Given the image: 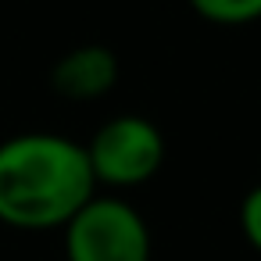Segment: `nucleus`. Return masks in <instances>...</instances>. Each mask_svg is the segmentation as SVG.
<instances>
[{
    "label": "nucleus",
    "mask_w": 261,
    "mask_h": 261,
    "mask_svg": "<svg viewBox=\"0 0 261 261\" xmlns=\"http://www.w3.org/2000/svg\"><path fill=\"white\" fill-rule=\"evenodd\" d=\"M97 197L86 147L61 133H18L0 143V222L22 232L65 229Z\"/></svg>",
    "instance_id": "obj_1"
},
{
    "label": "nucleus",
    "mask_w": 261,
    "mask_h": 261,
    "mask_svg": "<svg viewBox=\"0 0 261 261\" xmlns=\"http://www.w3.org/2000/svg\"><path fill=\"white\" fill-rule=\"evenodd\" d=\"M68 261H150V229L122 197H93L65 225Z\"/></svg>",
    "instance_id": "obj_2"
},
{
    "label": "nucleus",
    "mask_w": 261,
    "mask_h": 261,
    "mask_svg": "<svg viewBox=\"0 0 261 261\" xmlns=\"http://www.w3.org/2000/svg\"><path fill=\"white\" fill-rule=\"evenodd\" d=\"M83 147H86L97 186H111V190L143 186L147 179L158 175L165 161V136L143 115L108 118Z\"/></svg>",
    "instance_id": "obj_3"
},
{
    "label": "nucleus",
    "mask_w": 261,
    "mask_h": 261,
    "mask_svg": "<svg viewBox=\"0 0 261 261\" xmlns=\"http://www.w3.org/2000/svg\"><path fill=\"white\" fill-rule=\"evenodd\" d=\"M115 83H118V58L104 43L72 47L68 54L58 58L54 72H50V86L65 100H97V97L111 93Z\"/></svg>",
    "instance_id": "obj_4"
},
{
    "label": "nucleus",
    "mask_w": 261,
    "mask_h": 261,
    "mask_svg": "<svg viewBox=\"0 0 261 261\" xmlns=\"http://www.w3.org/2000/svg\"><path fill=\"white\" fill-rule=\"evenodd\" d=\"M190 8L211 25H250L261 18V0H190Z\"/></svg>",
    "instance_id": "obj_5"
},
{
    "label": "nucleus",
    "mask_w": 261,
    "mask_h": 261,
    "mask_svg": "<svg viewBox=\"0 0 261 261\" xmlns=\"http://www.w3.org/2000/svg\"><path fill=\"white\" fill-rule=\"evenodd\" d=\"M240 229H243L247 243L261 254V182L254 190H247V197L240 200Z\"/></svg>",
    "instance_id": "obj_6"
}]
</instances>
